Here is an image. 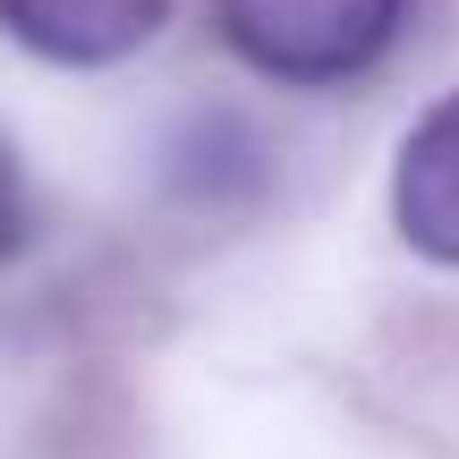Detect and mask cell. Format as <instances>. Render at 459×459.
Instances as JSON below:
<instances>
[{
  "label": "cell",
  "instance_id": "obj_2",
  "mask_svg": "<svg viewBox=\"0 0 459 459\" xmlns=\"http://www.w3.org/2000/svg\"><path fill=\"white\" fill-rule=\"evenodd\" d=\"M170 0H0V26L60 68H111L162 34Z\"/></svg>",
  "mask_w": 459,
  "mask_h": 459
},
{
  "label": "cell",
  "instance_id": "obj_1",
  "mask_svg": "<svg viewBox=\"0 0 459 459\" xmlns=\"http://www.w3.org/2000/svg\"><path fill=\"white\" fill-rule=\"evenodd\" d=\"M409 0H213L221 43L255 77L281 85H341L392 51Z\"/></svg>",
  "mask_w": 459,
  "mask_h": 459
},
{
  "label": "cell",
  "instance_id": "obj_4",
  "mask_svg": "<svg viewBox=\"0 0 459 459\" xmlns=\"http://www.w3.org/2000/svg\"><path fill=\"white\" fill-rule=\"evenodd\" d=\"M26 247V179H17V153L9 136H0V264Z\"/></svg>",
  "mask_w": 459,
  "mask_h": 459
},
{
  "label": "cell",
  "instance_id": "obj_3",
  "mask_svg": "<svg viewBox=\"0 0 459 459\" xmlns=\"http://www.w3.org/2000/svg\"><path fill=\"white\" fill-rule=\"evenodd\" d=\"M392 221L417 255L459 264V94H443L392 162Z\"/></svg>",
  "mask_w": 459,
  "mask_h": 459
}]
</instances>
